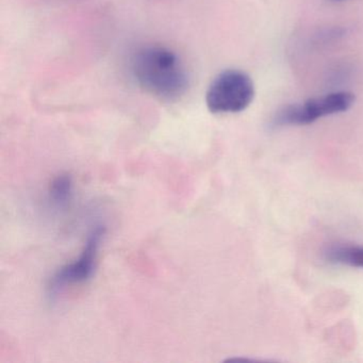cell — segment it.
Returning <instances> with one entry per match:
<instances>
[{
  "label": "cell",
  "mask_w": 363,
  "mask_h": 363,
  "mask_svg": "<svg viewBox=\"0 0 363 363\" xmlns=\"http://www.w3.org/2000/svg\"><path fill=\"white\" fill-rule=\"evenodd\" d=\"M130 72L142 90L160 101H177L190 86L188 69L177 52L157 44L133 52Z\"/></svg>",
  "instance_id": "cell-1"
},
{
  "label": "cell",
  "mask_w": 363,
  "mask_h": 363,
  "mask_svg": "<svg viewBox=\"0 0 363 363\" xmlns=\"http://www.w3.org/2000/svg\"><path fill=\"white\" fill-rule=\"evenodd\" d=\"M255 94L254 82L247 74L239 69H226L210 84L206 104L211 113H239L250 107Z\"/></svg>",
  "instance_id": "cell-2"
},
{
  "label": "cell",
  "mask_w": 363,
  "mask_h": 363,
  "mask_svg": "<svg viewBox=\"0 0 363 363\" xmlns=\"http://www.w3.org/2000/svg\"><path fill=\"white\" fill-rule=\"evenodd\" d=\"M354 103V95L345 91L314 97L303 103L293 104L278 110L272 118L271 127L306 126L316 122L318 118L343 113L350 110Z\"/></svg>",
  "instance_id": "cell-3"
},
{
  "label": "cell",
  "mask_w": 363,
  "mask_h": 363,
  "mask_svg": "<svg viewBox=\"0 0 363 363\" xmlns=\"http://www.w3.org/2000/svg\"><path fill=\"white\" fill-rule=\"evenodd\" d=\"M105 231V227L101 225L91 231L79 257L61 267L50 280V294L60 292L71 284H82L92 277Z\"/></svg>",
  "instance_id": "cell-4"
},
{
  "label": "cell",
  "mask_w": 363,
  "mask_h": 363,
  "mask_svg": "<svg viewBox=\"0 0 363 363\" xmlns=\"http://www.w3.org/2000/svg\"><path fill=\"white\" fill-rule=\"evenodd\" d=\"M324 256L325 259L330 263L363 269L362 245L331 246L324 252Z\"/></svg>",
  "instance_id": "cell-5"
},
{
  "label": "cell",
  "mask_w": 363,
  "mask_h": 363,
  "mask_svg": "<svg viewBox=\"0 0 363 363\" xmlns=\"http://www.w3.org/2000/svg\"><path fill=\"white\" fill-rule=\"evenodd\" d=\"M73 194V182L71 176L60 175L54 179L50 186V201L57 207H65Z\"/></svg>",
  "instance_id": "cell-6"
}]
</instances>
